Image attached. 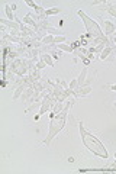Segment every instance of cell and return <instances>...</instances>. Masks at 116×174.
I'll return each mask as SVG.
<instances>
[{
	"instance_id": "4",
	"label": "cell",
	"mask_w": 116,
	"mask_h": 174,
	"mask_svg": "<svg viewBox=\"0 0 116 174\" xmlns=\"http://www.w3.org/2000/svg\"><path fill=\"white\" fill-rule=\"evenodd\" d=\"M0 23L7 26L12 31H20V23H18V22H15V21H7L5 18H2V19H0Z\"/></svg>"
},
{
	"instance_id": "6",
	"label": "cell",
	"mask_w": 116,
	"mask_h": 174,
	"mask_svg": "<svg viewBox=\"0 0 116 174\" xmlns=\"http://www.w3.org/2000/svg\"><path fill=\"white\" fill-rule=\"evenodd\" d=\"M74 92H76V97H80V96H87V94H89V93L91 92V87H90V86L77 87Z\"/></svg>"
},
{
	"instance_id": "7",
	"label": "cell",
	"mask_w": 116,
	"mask_h": 174,
	"mask_svg": "<svg viewBox=\"0 0 116 174\" xmlns=\"http://www.w3.org/2000/svg\"><path fill=\"white\" fill-rule=\"evenodd\" d=\"M105 35L106 36H109V35H112V34H115V29H116V25H113L110 21H105Z\"/></svg>"
},
{
	"instance_id": "1",
	"label": "cell",
	"mask_w": 116,
	"mask_h": 174,
	"mask_svg": "<svg viewBox=\"0 0 116 174\" xmlns=\"http://www.w3.org/2000/svg\"><path fill=\"white\" fill-rule=\"evenodd\" d=\"M78 131H80V136H81L83 144H84V147H86L91 154H94L96 157L103 158V160H106L107 157H109V152H107V149L105 148V145H103L94 135H91V133L87 132L86 129H84L83 122H78Z\"/></svg>"
},
{
	"instance_id": "2",
	"label": "cell",
	"mask_w": 116,
	"mask_h": 174,
	"mask_svg": "<svg viewBox=\"0 0 116 174\" xmlns=\"http://www.w3.org/2000/svg\"><path fill=\"white\" fill-rule=\"evenodd\" d=\"M74 105V102H66V106L62 109V112H60L58 115L52 116V119L50 121V126H48V135L46 138L44 139V144L46 147H50L52 139L55 138L57 135L62 131V128L66 126V122H67V115H68V109Z\"/></svg>"
},
{
	"instance_id": "12",
	"label": "cell",
	"mask_w": 116,
	"mask_h": 174,
	"mask_svg": "<svg viewBox=\"0 0 116 174\" xmlns=\"http://www.w3.org/2000/svg\"><path fill=\"white\" fill-rule=\"evenodd\" d=\"M64 106H66V103L60 102V100H58L57 103H54V106H52V109H51V110H52V113H54V115H58L60 112H62Z\"/></svg>"
},
{
	"instance_id": "11",
	"label": "cell",
	"mask_w": 116,
	"mask_h": 174,
	"mask_svg": "<svg viewBox=\"0 0 116 174\" xmlns=\"http://www.w3.org/2000/svg\"><path fill=\"white\" fill-rule=\"evenodd\" d=\"M34 93H35V90H34V86H32V87H28L25 92H23V94H22L20 100H22V102H28V100H29V99L34 96Z\"/></svg>"
},
{
	"instance_id": "22",
	"label": "cell",
	"mask_w": 116,
	"mask_h": 174,
	"mask_svg": "<svg viewBox=\"0 0 116 174\" xmlns=\"http://www.w3.org/2000/svg\"><path fill=\"white\" fill-rule=\"evenodd\" d=\"M112 41H113V44H115V45H116V36H115V38H113V39H112Z\"/></svg>"
},
{
	"instance_id": "10",
	"label": "cell",
	"mask_w": 116,
	"mask_h": 174,
	"mask_svg": "<svg viewBox=\"0 0 116 174\" xmlns=\"http://www.w3.org/2000/svg\"><path fill=\"white\" fill-rule=\"evenodd\" d=\"M26 89H28V87L23 86V84H22V86H18V87H16L15 93H13V96H12V100H18V99L22 97V94H23V92H25Z\"/></svg>"
},
{
	"instance_id": "16",
	"label": "cell",
	"mask_w": 116,
	"mask_h": 174,
	"mask_svg": "<svg viewBox=\"0 0 116 174\" xmlns=\"http://www.w3.org/2000/svg\"><path fill=\"white\" fill-rule=\"evenodd\" d=\"M105 9L109 12V15H112L113 18H116V3H106Z\"/></svg>"
},
{
	"instance_id": "15",
	"label": "cell",
	"mask_w": 116,
	"mask_h": 174,
	"mask_svg": "<svg viewBox=\"0 0 116 174\" xmlns=\"http://www.w3.org/2000/svg\"><path fill=\"white\" fill-rule=\"evenodd\" d=\"M113 49H115L113 46H106V48L103 49V52H102L100 55H99V58H100V60H106L107 57H109L112 52H113Z\"/></svg>"
},
{
	"instance_id": "13",
	"label": "cell",
	"mask_w": 116,
	"mask_h": 174,
	"mask_svg": "<svg viewBox=\"0 0 116 174\" xmlns=\"http://www.w3.org/2000/svg\"><path fill=\"white\" fill-rule=\"evenodd\" d=\"M57 49H60V51H64V52H70V54H73V51H74V48H73V45H70V44H58L57 45Z\"/></svg>"
},
{
	"instance_id": "8",
	"label": "cell",
	"mask_w": 116,
	"mask_h": 174,
	"mask_svg": "<svg viewBox=\"0 0 116 174\" xmlns=\"http://www.w3.org/2000/svg\"><path fill=\"white\" fill-rule=\"evenodd\" d=\"M39 60H42L44 62H46V65H50V67L55 65V64H54V60H52V55L48 54V52H42V54L39 55Z\"/></svg>"
},
{
	"instance_id": "23",
	"label": "cell",
	"mask_w": 116,
	"mask_h": 174,
	"mask_svg": "<svg viewBox=\"0 0 116 174\" xmlns=\"http://www.w3.org/2000/svg\"><path fill=\"white\" fill-rule=\"evenodd\" d=\"M113 106H115V108H116V102H115V105H113Z\"/></svg>"
},
{
	"instance_id": "21",
	"label": "cell",
	"mask_w": 116,
	"mask_h": 174,
	"mask_svg": "<svg viewBox=\"0 0 116 174\" xmlns=\"http://www.w3.org/2000/svg\"><path fill=\"white\" fill-rule=\"evenodd\" d=\"M107 89H110V90H113V92H116V84H107Z\"/></svg>"
},
{
	"instance_id": "9",
	"label": "cell",
	"mask_w": 116,
	"mask_h": 174,
	"mask_svg": "<svg viewBox=\"0 0 116 174\" xmlns=\"http://www.w3.org/2000/svg\"><path fill=\"white\" fill-rule=\"evenodd\" d=\"M87 73H89V70H87V67H84L83 70H81L80 76L77 77V81H78V87H83L84 84H86V76Z\"/></svg>"
},
{
	"instance_id": "3",
	"label": "cell",
	"mask_w": 116,
	"mask_h": 174,
	"mask_svg": "<svg viewBox=\"0 0 116 174\" xmlns=\"http://www.w3.org/2000/svg\"><path fill=\"white\" fill-rule=\"evenodd\" d=\"M77 15L81 18V21L84 22V28H86V31H87V36H89L90 39H96V38L106 39L107 38V36L105 35V32L102 31V28L99 26V23H97L96 21L90 19L83 10H78L77 12Z\"/></svg>"
},
{
	"instance_id": "17",
	"label": "cell",
	"mask_w": 116,
	"mask_h": 174,
	"mask_svg": "<svg viewBox=\"0 0 116 174\" xmlns=\"http://www.w3.org/2000/svg\"><path fill=\"white\" fill-rule=\"evenodd\" d=\"M42 44L44 45H54V36L52 35H45L44 38H42Z\"/></svg>"
},
{
	"instance_id": "20",
	"label": "cell",
	"mask_w": 116,
	"mask_h": 174,
	"mask_svg": "<svg viewBox=\"0 0 116 174\" xmlns=\"http://www.w3.org/2000/svg\"><path fill=\"white\" fill-rule=\"evenodd\" d=\"M68 87H70V89H73V90H76L77 87H78V81H77V78H74V80H71L70 84H68Z\"/></svg>"
},
{
	"instance_id": "14",
	"label": "cell",
	"mask_w": 116,
	"mask_h": 174,
	"mask_svg": "<svg viewBox=\"0 0 116 174\" xmlns=\"http://www.w3.org/2000/svg\"><path fill=\"white\" fill-rule=\"evenodd\" d=\"M5 10H6V16H7V21H15V22H16V19H15V12H13V9H12L9 5L5 6Z\"/></svg>"
},
{
	"instance_id": "5",
	"label": "cell",
	"mask_w": 116,
	"mask_h": 174,
	"mask_svg": "<svg viewBox=\"0 0 116 174\" xmlns=\"http://www.w3.org/2000/svg\"><path fill=\"white\" fill-rule=\"evenodd\" d=\"M22 22H23L25 25L30 26V28H35V31H38V22H36L35 19L32 18V15H30V13H28V15L23 18V21H22Z\"/></svg>"
},
{
	"instance_id": "19",
	"label": "cell",
	"mask_w": 116,
	"mask_h": 174,
	"mask_svg": "<svg viewBox=\"0 0 116 174\" xmlns=\"http://www.w3.org/2000/svg\"><path fill=\"white\" fill-rule=\"evenodd\" d=\"M45 67H46V62H44L42 60L36 61V64H35V68H36V70H44Z\"/></svg>"
},
{
	"instance_id": "18",
	"label": "cell",
	"mask_w": 116,
	"mask_h": 174,
	"mask_svg": "<svg viewBox=\"0 0 116 174\" xmlns=\"http://www.w3.org/2000/svg\"><path fill=\"white\" fill-rule=\"evenodd\" d=\"M61 12L60 7H51V9H46L45 16H52V15H58Z\"/></svg>"
}]
</instances>
